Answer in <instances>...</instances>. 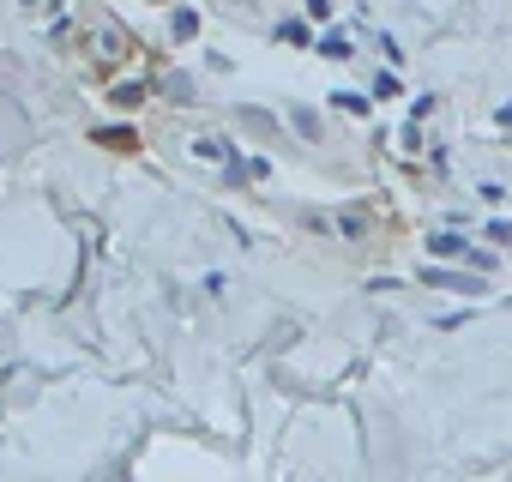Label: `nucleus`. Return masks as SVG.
I'll list each match as a JSON object with an SVG mask.
<instances>
[]
</instances>
